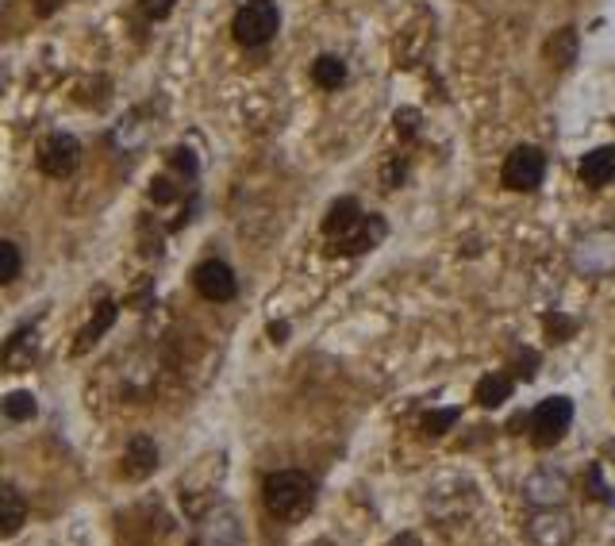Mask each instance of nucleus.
I'll return each instance as SVG.
<instances>
[{"label":"nucleus","mask_w":615,"mask_h":546,"mask_svg":"<svg viewBox=\"0 0 615 546\" xmlns=\"http://www.w3.org/2000/svg\"><path fill=\"white\" fill-rule=\"evenodd\" d=\"M262 500L273 520L296 523L316 508V481L300 470H277L262 481Z\"/></svg>","instance_id":"f257e3e1"},{"label":"nucleus","mask_w":615,"mask_h":546,"mask_svg":"<svg viewBox=\"0 0 615 546\" xmlns=\"http://www.w3.org/2000/svg\"><path fill=\"white\" fill-rule=\"evenodd\" d=\"M277 31H281V12H277L273 0H246L243 8L235 12V20H231V35L246 50L266 47Z\"/></svg>","instance_id":"f03ea898"},{"label":"nucleus","mask_w":615,"mask_h":546,"mask_svg":"<svg viewBox=\"0 0 615 546\" xmlns=\"http://www.w3.org/2000/svg\"><path fill=\"white\" fill-rule=\"evenodd\" d=\"M569 427H573V400H569V397L542 400L539 408L531 412V423H527V431H531V443H535L539 450L558 447V443L566 439Z\"/></svg>","instance_id":"7ed1b4c3"},{"label":"nucleus","mask_w":615,"mask_h":546,"mask_svg":"<svg viewBox=\"0 0 615 546\" xmlns=\"http://www.w3.org/2000/svg\"><path fill=\"white\" fill-rule=\"evenodd\" d=\"M542 177H546V154L539 147H516L504 158V170H500L504 189H512V193H535Z\"/></svg>","instance_id":"20e7f679"},{"label":"nucleus","mask_w":615,"mask_h":546,"mask_svg":"<svg viewBox=\"0 0 615 546\" xmlns=\"http://www.w3.org/2000/svg\"><path fill=\"white\" fill-rule=\"evenodd\" d=\"M523 531L531 546H569L577 539V523L566 508H535Z\"/></svg>","instance_id":"39448f33"},{"label":"nucleus","mask_w":615,"mask_h":546,"mask_svg":"<svg viewBox=\"0 0 615 546\" xmlns=\"http://www.w3.org/2000/svg\"><path fill=\"white\" fill-rule=\"evenodd\" d=\"M523 500L531 504V508H562L569 500V477L562 470H550V466H542V470L527 473L523 477Z\"/></svg>","instance_id":"423d86ee"},{"label":"nucleus","mask_w":615,"mask_h":546,"mask_svg":"<svg viewBox=\"0 0 615 546\" xmlns=\"http://www.w3.org/2000/svg\"><path fill=\"white\" fill-rule=\"evenodd\" d=\"M193 285H197L200 297L212 300V304H227V300H235V293H239V277L220 258L200 262L197 270H193Z\"/></svg>","instance_id":"0eeeda50"},{"label":"nucleus","mask_w":615,"mask_h":546,"mask_svg":"<svg viewBox=\"0 0 615 546\" xmlns=\"http://www.w3.org/2000/svg\"><path fill=\"white\" fill-rule=\"evenodd\" d=\"M77 162H81V147H77V139H70V135H50L47 143L39 147V170L47 177H54V181L74 174Z\"/></svg>","instance_id":"6e6552de"},{"label":"nucleus","mask_w":615,"mask_h":546,"mask_svg":"<svg viewBox=\"0 0 615 546\" xmlns=\"http://www.w3.org/2000/svg\"><path fill=\"white\" fill-rule=\"evenodd\" d=\"M366 224V212H362V204L358 200H335L331 208H327V220H323V235L331 239V243H343V239H350L358 227Z\"/></svg>","instance_id":"1a4fd4ad"},{"label":"nucleus","mask_w":615,"mask_h":546,"mask_svg":"<svg viewBox=\"0 0 615 546\" xmlns=\"http://www.w3.org/2000/svg\"><path fill=\"white\" fill-rule=\"evenodd\" d=\"M154 470H158V447H154V439L150 435H135L127 443V450H123V473L131 481H143Z\"/></svg>","instance_id":"9d476101"},{"label":"nucleus","mask_w":615,"mask_h":546,"mask_svg":"<svg viewBox=\"0 0 615 546\" xmlns=\"http://www.w3.org/2000/svg\"><path fill=\"white\" fill-rule=\"evenodd\" d=\"M204 546H246L243 543V527H239V516L231 508H216L208 516V527H204Z\"/></svg>","instance_id":"9b49d317"},{"label":"nucleus","mask_w":615,"mask_h":546,"mask_svg":"<svg viewBox=\"0 0 615 546\" xmlns=\"http://www.w3.org/2000/svg\"><path fill=\"white\" fill-rule=\"evenodd\" d=\"M0 508H4V512H0V539H16L20 527L27 523V504L16 485H4V489H0Z\"/></svg>","instance_id":"f8f14e48"},{"label":"nucleus","mask_w":615,"mask_h":546,"mask_svg":"<svg viewBox=\"0 0 615 546\" xmlns=\"http://www.w3.org/2000/svg\"><path fill=\"white\" fill-rule=\"evenodd\" d=\"M581 181L592 185V189H600V185L615 181V147L589 150V154L581 158Z\"/></svg>","instance_id":"ddd939ff"},{"label":"nucleus","mask_w":615,"mask_h":546,"mask_svg":"<svg viewBox=\"0 0 615 546\" xmlns=\"http://www.w3.org/2000/svg\"><path fill=\"white\" fill-rule=\"evenodd\" d=\"M385 239V220L381 216H366V224L358 227L350 239H343V243H335V254H346V258H354V254H366V250H373L377 243Z\"/></svg>","instance_id":"4468645a"},{"label":"nucleus","mask_w":615,"mask_h":546,"mask_svg":"<svg viewBox=\"0 0 615 546\" xmlns=\"http://www.w3.org/2000/svg\"><path fill=\"white\" fill-rule=\"evenodd\" d=\"M512 393H516V381L508 373H485L477 381V389H473V400L481 408H500L504 400H512Z\"/></svg>","instance_id":"2eb2a0df"},{"label":"nucleus","mask_w":615,"mask_h":546,"mask_svg":"<svg viewBox=\"0 0 615 546\" xmlns=\"http://www.w3.org/2000/svg\"><path fill=\"white\" fill-rule=\"evenodd\" d=\"M112 323H116V304H112V300H100L97 316L85 323V327H81V335H77L74 354H85V350L93 347V343H100V335H104Z\"/></svg>","instance_id":"dca6fc26"},{"label":"nucleus","mask_w":615,"mask_h":546,"mask_svg":"<svg viewBox=\"0 0 615 546\" xmlns=\"http://www.w3.org/2000/svg\"><path fill=\"white\" fill-rule=\"evenodd\" d=\"M546 58H550L558 70H569V66L577 62V27L554 31V39L546 43Z\"/></svg>","instance_id":"f3484780"},{"label":"nucleus","mask_w":615,"mask_h":546,"mask_svg":"<svg viewBox=\"0 0 615 546\" xmlns=\"http://www.w3.org/2000/svg\"><path fill=\"white\" fill-rule=\"evenodd\" d=\"M312 81L320 85V89H339L346 81V62L339 58V54H320L316 62H312Z\"/></svg>","instance_id":"a211bd4d"},{"label":"nucleus","mask_w":615,"mask_h":546,"mask_svg":"<svg viewBox=\"0 0 615 546\" xmlns=\"http://www.w3.org/2000/svg\"><path fill=\"white\" fill-rule=\"evenodd\" d=\"M35 412H39V404H35V397L24 393V389H16V393L4 397V420L27 423V420H35Z\"/></svg>","instance_id":"6ab92c4d"},{"label":"nucleus","mask_w":615,"mask_h":546,"mask_svg":"<svg viewBox=\"0 0 615 546\" xmlns=\"http://www.w3.org/2000/svg\"><path fill=\"white\" fill-rule=\"evenodd\" d=\"M20 266H24V262H20V247H16L12 239H4V243H0V281L12 285V281L20 277Z\"/></svg>","instance_id":"aec40b11"},{"label":"nucleus","mask_w":615,"mask_h":546,"mask_svg":"<svg viewBox=\"0 0 615 546\" xmlns=\"http://www.w3.org/2000/svg\"><path fill=\"white\" fill-rule=\"evenodd\" d=\"M462 420V412L458 408H443V412H431V416H423V435H431V439H439L446 435L454 423Z\"/></svg>","instance_id":"412c9836"},{"label":"nucleus","mask_w":615,"mask_h":546,"mask_svg":"<svg viewBox=\"0 0 615 546\" xmlns=\"http://www.w3.org/2000/svg\"><path fill=\"white\" fill-rule=\"evenodd\" d=\"M546 331L554 335V343H566L569 335L577 331V323H573V320H562V316L554 312V316H546Z\"/></svg>","instance_id":"4be33fe9"},{"label":"nucleus","mask_w":615,"mask_h":546,"mask_svg":"<svg viewBox=\"0 0 615 546\" xmlns=\"http://www.w3.org/2000/svg\"><path fill=\"white\" fill-rule=\"evenodd\" d=\"M150 200H154V204H170V200H177V189L170 185V177L150 181Z\"/></svg>","instance_id":"5701e85b"},{"label":"nucleus","mask_w":615,"mask_h":546,"mask_svg":"<svg viewBox=\"0 0 615 546\" xmlns=\"http://www.w3.org/2000/svg\"><path fill=\"white\" fill-rule=\"evenodd\" d=\"M173 4H177V0H143V12H147L150 20H166L173 12Z\"/></svg>","instance_id":"b1692460"},{"label":"nucleus","mask_w":615,"mask_h":546,"mask_svg":"<svg viewBox=\"0 0 615 546\" xmlns=\"http://www.w3.org/2000/svg\"><path fill=\"white\" fill-rule=\"evenodd\" d=\"M519 377H523V381H531V377H535V366H539V354H535V350H523V354H519Z\"/></svg>","instance_id":"393cba45"},{"label":"nucleus","mask_w":615,"mask_h":546,"mask_svg":"<svg viewBox=\"0 0 615 546\" xmlns=\"http://www.w3.org/2000/svg\"><path fill=\"white\" fill-rule=\"evenodd\" d=\"M389 546H423V543H419L416 531H400V535H396V539H393Z\"/></svg>","instance_id":"a878e982"},{"label":"nucleus","mask_w":615,"mask_h":546,"mask_svg":"<svg viewBox=\"0 0 615 546\" xmlns=\"http://www.w3.org/2000/svg\"><path fill=\"white\" fill-rule=\"evenodd\" d=\"M285 335H289V323H270V339H273V343H285Z\"/></svg>","instance_id":"bb28decb"},{"label":"nucleus","mask_w":615,"mask_h":546,"mask_svg":"<svg viewBox=\"0 0 615 546\" xmlns=\"http://www.w3.org/2000/svg\"><path fill=\"white\" fill-rule=\"evenodd\" d=\"M62 4H66V0H39L35 8H39V16H50V12H58Z\"/></svg>","instance_id":"cd10ccee"}]
</instances>
